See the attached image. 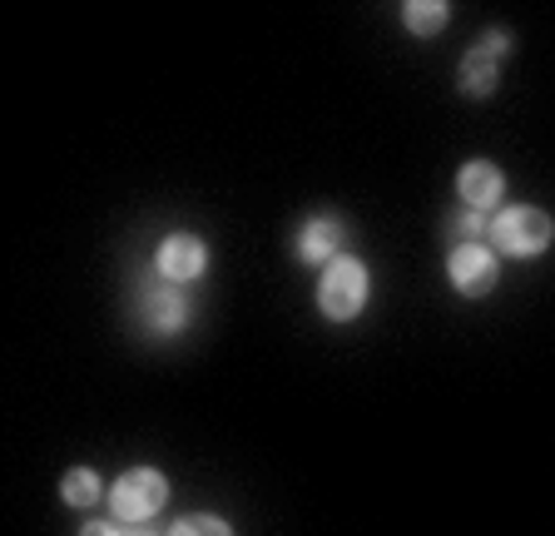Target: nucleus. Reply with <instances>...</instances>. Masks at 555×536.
<instances>
[{
	"label": "nucleus",
	"mask_w": 555,
	"mask_h": 536,
	"mask_svg": "<svg viewBox=\"0 0 555 536\" xmlns=\"http://www.w3.org/2000/svg\"><path fill=\"white\" fill-rule=\"evenodd\" d=\"M367 298H372V273L362 258L343 254L323 268V279H318V314L327 323H352L367 308Z\"/></svg>",
	"instance_id": "obj_1"
},
{
	"label": "nucleus",
	"mask_w": 555,
	"mask_h": 536,
	"mask_svg": "<svg viewBox=\"0 0 555 536\" xmlns=\"http://www.w3.org/2000/svg\"><path fill=\"white\" fill-rule=\"evenodd\" d=\"M134 314H139V328L154 333V339H173L194 323V304L179 283L159 279V273H139V289H134Z\"/></svg>",
	"instance_id": "obj_2"
},
{
	"label": "nucleus",
	"mask_w": 555,
	"mask_h": 536,
	"mask_svg": "<svg viewBox=\"0 0 555 536\" xmlns=\"http://www.w3.org/2000/svg\"><path fill=\"white\" fill-rule=\"evenodd\" d=\"M551 239H555L551 214L535 209V204H511V209H501L491 219V239L486 244L496 248L501 258H535L551 248Z\"/></svg>",
	"instance_id": "obj_3"
},
{
	"label": "nucleus",
	"mask_w": 555,
	"mask_h": 536,
	"mask_svg": "<svg viewBox=\"0 0 555 536\" xmlns=\"http://www.w3.org/2000/svg\"><path fill=\"white\" fill-rule=\"evenodd\" d=\"M164 501H169V477L159 467H129L125 477L109 487V512L125 526L150 522L154 512H164Z\"/></svg>",
	"instance_id": "obj_4"
},
{
	"label": "nucleus",
	"mask_w": 555,
	"mask_h": 536,
	"mask_svg": "<svg viewBox=\"0 0 555 536\" xmlns=\"http://www.w3.org/2000/svg\"><path fill=\"white\" fill-rule=\"evenodd\" d=\"M447 279L462 298H486L501 279V254L491 244H456L447 258Z\"/></svg>",
	"instance_id": "obj_5"
},
{
	"label": "nucleus",
	"mask_w": 555,
	"mask_h": 536,
	"mask_svg": "<svg viewBox=\"0 0 555 536\" xmlns=\"http://www.w3.org/2000/svg\"><path fill=\"white\" fill-rule=\"evenodd\" d=\"M154 273L169 283H194L208 273V244L198 233H164L159 248H154Z\"/></svg>",
	"instance_id": "obj_6"
},
{
	"label": "nucleus",
	"mask_w": 555,
	"mask_h": 536,
	"mask_svg": "<svg viewBox=\"0 0 555 536\" xmlns=\"http://www.w3.org/2000/svg\"><path fill=\"white\" fill-rule=\"evenodd\" d=\"M343 244H347V224L333 219V214H318V219H308L298 229L293 254H298V264H308V268H327L333 258H343Z\"/></svg>",
	"instance_id": "obj_7"
},
{
	"label": "nucleus",
	"mask_w": 555,
	"mask_h": 536,
	"mask_svg": "<svg viewBox=\"0 0 555 536\" xmlns=\"http://www.w3.org/2000/svg\"><path fill=\"white\" fill-rule=\"evenodd\" d=\"M456 194H462L466 209L491 214V209H501V199H506V175H501L491 159H466L462 169H456Z\"/></svg>",
	"instance_id": "obj_8"
},
{
	"label": "nucleus",
	"mask_w": 555,
	"mask_h": 536,
	"mask_svg": "<svg viewBox=\"0 0 555 536\" xmlns=\"http://www.w3.org/2000/svg\"><path fill=\"white\" fill-rule=\"evenodd\" d=\"M496 85H501V65L496 60H486L481 50H466V60H462V71H456V90L466 94V100H491L496 94Z\"/></svg>",
	"instance_id": "obj_9"
},
{
	"label": "nucleus",
	"mask_w": 555,
	"mask_h": 536,
	"mask_svg": "<svg viewBox=\"0 0 555 536\" xmlns=\"http://www.w3.org/2000/svg\"><path fill=\"white\" fill-rule=\"evenodd\" d=\"M402 25L406 30H412V36H441V30H447L451 25V5L447 0H406L402 5Z\"/></svg>",
	"instance_id": "obj_10"
},
{
	"label": "nucleus",
	"mask_w": 555,
	"mask_h": 536,
	"mask_svg": "<svg viewBox=\"0 0 555 536\" xmlns=\"http://www.w3.org/2000/svg\"><path fill=\"white\" fill-rule=\"evenodd\" d=\"M60 497H65V507H94L104 497L100 472L94 467H69L65 477H60Z\"/></svg>",
	"instance_id": "obj_11"
},
{
	"label": "nucleus",
	"mask_w": 555,
	"mask_h": 536,
	"mask_svg": "<svg viewBox=\"0 0 555 536\" xmlns=\"http://www.w3.org/2000/svg\"><path fill=\"white\" fill-rule=\"evenodd\" d=\"M164 536H233V526L214 512H198V516H179Z\"/></svg>",
	"instance_id": "obj_12"
},
{
	"label": "nucleus",
	"mask_w": 555,
	"mask_h": 536,
	"mask_svg": "<svg viewBox=\"0 0 555 536\" xmlns=\"http://www.w3.org/2000/svg\"><path fill=\"white\" fill-rule=\"evenodd\" d=\"M447 229H451V239H456V244H486V239H491V219H486V214H476V209L456 214Z\"/></svg>",
	"instance_id": "obj_13"
},
{
	"label": "nucleus",
	"mask_w": 555,
	"mask_h": 536,
	"mask_svg": "<svg viewBox=\"0 0 555 536\" xmlns=\"http://www.w3.org/2000/svg\"><path fill=\"white\" fill-rule=\"evenodd\" d=\"M476 50H481L486 60H496V65H501V60L516 50V36H511V30H486V36L476 40Z\"/></svg>",
	"instance_id": "obj_14"
},
{
	"label": "nucleus",
	"mask_w": 555,
	"mask_h": 536,
	"mask_svg": "<svg viewBox=\"0 0 555 536\" xmlns=\"http://www.w3.org/2000/svg\"><path fill=\"white\" fill-rule=\"evenodd\" d=\"M80 536H125V532H119L115 522H90V526H85Z\"/></svg>",
	"instance_id": "obj_15"
},
{
	"label": "nucleus",
	"mask_w": 555,
	"mask_h": 536,
	"mask_svg": "<svg viewBox=\"0 0 555 536\" xmlns=\"http://www.w3.org/2000/svg\"><path fill=\"white\" fill-rule=\"evenodd\" d=\"M125 536H159V532H144V526H134V532H125Z\"/></svg>",
	"instance_id": "obj_16"
}]
</instances>
